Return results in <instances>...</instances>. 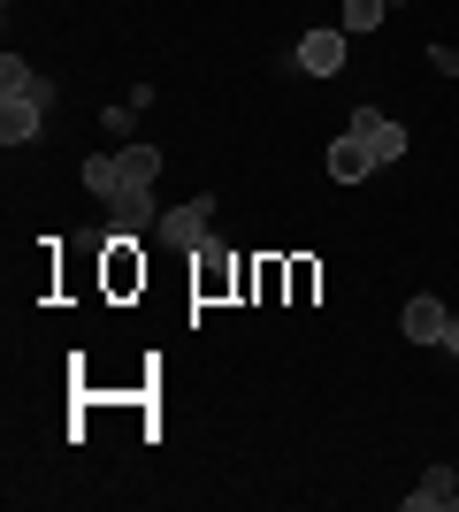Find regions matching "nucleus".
Segmentation results:
<instances>
[{
  "label": "nucleus",
  "instance_id": "obj_1",
  "mask_svg": "<svg viewBox=\"0 0 459 512\" xmlns=\"http://www.w3.org/2000/svg\"><path fill=\"white\" fill-rule=\"evenodd\" d=\"M345 130H352V138H360V146L375 153V169H383V161H406V146H414V138H406V123H391L383 107H352V115H345Z\"/></svg>",
  "mask_w": 459,
  "mask_h": 512
},
{
  "label": "nucleus",
  "instance_id": "obj_2",
  "mask_svg": "<svg viewBox=\"0 0 459 512\" xmlns=\"http://www.w3.org/2000/svg\"><path fill=\"white\" fill-rule=\"evenodd\" d=\"M138 230H161V214H153V184H123L108 199V237H138Z\"/></svg>",
  "mask_w": 459,
  "mask_h": 512
},
{
  "label": "nucleus",
  "instance_id": "obj_3",
  "mask_svg": "<svg viewBox=\"0 0 459 512\" xmlns=\"http://www.w3.org/2000/svg\"><path fill=\"white\" fill-rule=\"evenodd\" d=\"M345 39H352L345 23L306 31V39H299V69H306V77H337V69H345Z\"/></svg>",
  "mask_w": 459,
  "mask_h": 512
},
{
  "label": "nucleus",
  "instance_id": "obj_4",
  "mask_svg": "<svg viewBox=\"0 0 459 512\" xmlns=\"http://www.w3.org/2000/svg\"><path fill=\"white\" fill-rule=\"evenodd\" d=\"M207 230H215V199H207V192L161 214V245H207Z\"/></svg>",
  "mask_w": 459,
  "mask_h": 512
},
{
  "label": "nucleus",
  "instance_id": "obj_5",
  "mask_svg": "<svg viewBox=\"0 0 459 512\" xmlns=\"http://www.w3.org/2000/svg\"><path fill=\"white\" fill-rule=\"evenodd\" d=\"M444 321H452V306L437 299V291H421V299H406V314H398V329L414 344H444Z\"/></svg>",
  "mask_w": 459,
  "mask_h": 512
},
{
  "label": "nucleus",
  "instance_id": "obj_6",
  "mask_svg": "<svg viewBox=\"0 0 459 512\" xmlns=\"http://www.w3.org/2000/svg\"><path fill=\"white\" fill-rule=\"evenodd\" d=\"M0 100H46L54 107V77H39V69L16 62V54H0Z\"/></svg>",
  "mask_w": 459,
  "mask_h": 512
},
{
  "label": "nucleus",
  "instance_id": "obj_7",
  "mask_svg": "<svg viewBox=\"0 0 459 512\" xmlns=\"http://www.w3.org/2000/svg\"><path fill=\"white\" fill-rule=\"evenodd\" d=\"M46 130V100H0V146H31Z\"/></svg>",
  "mask_w": 459,
  "mask_h": 512
},
{
  "label": "nucleus",
  "instance_id": "obj_8",
  "mask_svg": "<svg viewBox=\"0 0 459 512\" xmlns=\"http://www.w3.org/2000/svg\"><path fill=\"white\" fill-rule=\"evenodd\" d=\"M329 176H337V184H368V176H375V153L345 130V138H329Z\"/></svg>",
  "mask_w": 459,
  "mask_h": 512
},
{
  "label": "nucleus",
  "instance_id": "obj_9",
  "mask_svg": "<svg viewBox=\"0 0 459 512\" xmlns=\"http://www.w3.org/2000/svg\"><path fill=\"white\" fill-rule=\"evenodd\" d=\"M452 497H459V467H429L414 490H406V512H437V505H452Z\"/></svg>",
  "mask_w": 459,
  "mask_h": 512
},
{
  "label": "nucleus",
  "instance_id": "obj_10",
  "mask_svg": "<svg viewBox=\"0 0 459 512\" xmlns=\"http://www.w3.org/2000/svg\"><path fill=\"white\" fill-rule=\"evenodd\" d=\"M77 176H85V192H100V199H115V192H123V161H115V153H92V161H85Z\"/></svg>",
  "mask_w": 459,
  "mask_h": 512
},
{
  "label": "nucleus",
  "instance_id": "obj_11",
  "mask_svg": "<svg viewBox=\"0 0 459 512\" xmlns=\"http://www.w3.org/2000/svg\"><path fill=\"white\" fill-rule=\"evenodd\" d=\"M115 161H123V184H153L161 176V146H123Z\"/></svg>",
  "mask_w": 459,
  "mask_h": 512
},
{
  "label": "nucleus",
  "instance_id": "obj_12",
  "mask_svg": "<svg viewBox=\"0 0 459 512\" xmlns=\"http://www.w3.org/2000/svg\"><path fill=\"white\" fill-rule=\"evenodd\" d=\"M383 8H391V0H345V16H337V23L360 39V31H375V23H383Z\"/></svg>",
  "mask_w": 459,
  "mask_h": 512
},
{
  "label": "nucleus",
  "instance_id": "obj_13",
  "mask_svg": "<svg viewBox=\"0 0 459 512\" xmlns=\"http://www.w3.org/2000/svg\"><path fill=\"white\" fill-rule=\"evenodd\" d=\"M444 352H452V360H459V314L444 321Z\"/></svg>",
  "mask_w": 459,
  "mask_h": 512
},
{
  "label": "nucleus",
  "instance_id": "obj_14",
  "mask_svg": "<svg viewBox=\"0 0 459 512\" xmlns=\"http://www.w3.org/2000/svg\"><path fill=\"white\" fill-rule=\"evenodd\" d=\"M391 8H406V0H391Z\"/></svg>",
  "mask_w": 459,
  "mask_h": 512
}]
</instances>
